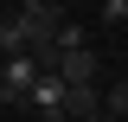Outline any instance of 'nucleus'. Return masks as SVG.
Returning a JSON list of instances; mask_svg holds the SVG:
<instances>
[{
    "label": "nucleus",
    "mask_w": 128,
    "mask_h": 122,
    "mask_svg": "<svg viewBox=\"0 0 128 122\" xmlns=\"http://www.w3.org/2000/svg\"><path fill=\"white\" fill-rule=\"evenodd\" d=\"M13 7H19V13H32V7H45V0H13Z\"/></svg>",
    "instance_id": "7"
},
{
    "label": "nucleus",
    "mask_w": 128,
    "mask_h": 122,
    "mask_svg": "<svg viewBox=\"0 0 128 122\" xmlns=\"http://www.w3.org/2000/svg\"><path fill=\"white\" fill-rule=\"evenodd\" d=\"M32 77H38V64H32L26 51H19V58H0V103H6V109H26Z\"/></svg>",
    "instance_id": "1"
},
{
    "label": "nucleus",
    "mask_w": 128,
    "mask_h": 122,
    "mask_svg": "<svg viewBox=\"0 0 128 122\" xmlns=\"http://www.w3.org/2000/svg\"><path fill=\"white\" fill-rule=\"evenodd\" d=\"M58 77L64 84H96V51H58Z\"/></svg>",
    "instance_id": "4"
},
{
    "label": "nucleus",
    "mask_w": 128,
    "mask_h": 122,
    "mask_svg": "<svg viewBox=\"0 0 128 122\" xmlns=\"http://www.w3.org/2000/svg\"><path fill=\"white\" fill-rule=\"evenodd\" d=\"M96 122H115V116H96Z\"/></svg>",
    "instance_id": "8"
},
{
    "label": "nucleus",
    "mask_w": 128,
    "mask_h": 122,
    "mask_svg": "<svg viewBox=\"0 0 128 122\" xmlns=\"http://www.w3.org/2000/svg\"><path fill=\"white\" fill-rule=\"evenodd\" d=\"M122 122H128V109H122Z\"/></svg>",
    "instance_id": "10"
},
{
    "label": "nucleus",
    "mask_w": 128,
    "mask_h": 122,
    "mask_svg": "<svg viewBox=\"0 0 128 122\" xmlns=\"http://www.w3.org/2000/svg\"><path fill=\"white\" fill-rule=\"evenodd\" d=\"M51 122H64V116H51Z\"/></svg>",
    "instance_id": "9"
},
{
    "label": "nucleus",
    "mask_w": 128,
    "mask_h": 122,
    "mask_svg": "<svg viewBox=\"0 0 128 122\" xmlns=\"http://www.w3.org/2000/svg\"><path fill=\"white\" fill-rule=\"evenodd\" d=\"M102 26H128V0H102Z\"/></svg>",
    "instance_id": "6"
},
{
    "label": "nucleus",
    "mask_w": 128,
    "mask_h": 122,
    "mask_svg": "<svg viewBox=\"0 0 128 122\" xmlns=\"http://www.w3.org/2000/svg\"><path fill=\"white\" fill-rule=\"evenodd\" d=\"M26 109H32L38 122L64 116V77H58V71H38V77H32V96H26Z\"/></svg>",
    "instance_id": "2"
},
{
    "label": "nucleus",
    "mask_w": 128,
    "mask_h": 122,
    "mask_svg": "<svg viewBox=\"0 0 128 122\" xmlns=\"http://www.w3.org/2000/svg\"><path fill=\"white\" fill-rule=\"evenodd\" d=\"M26 51V26H19V13H6L0 19V58H19Z\"/></svg>",
    "instance_id": "5"
},
{
    "label": "nucleus",
    "mask_w": 128,
    "mask_h": 122,
    "mask_svg": "<svg viewBox=\"0 0 128 122\" xmlns=\"http://www.w3.org/2000/svg\"><path fill=\"white\" fill-rule=\"evenodd\" d=\"M96 116H102L96 84H64V122H96Z\"/></svg>",
    "instance_id": "3"
}]
</instances>
